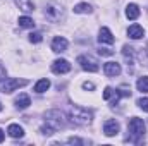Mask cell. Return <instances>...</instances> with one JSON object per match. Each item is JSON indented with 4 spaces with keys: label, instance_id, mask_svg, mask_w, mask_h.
<instances>
[{
    "label": "cell",
    "instance_id": "cell-1",
    "mask_svg": "<svg viewBox=\"0 0 148 146\" xmlns=\"http://www.w3.org/2000/svg\"><path fill=\"white\" fill-rule=\"evenodd\" d=\"M73 124L76 126H88L91 120H93V113L90 110L83 108V107H71L69 108V117H67Z\"/></svg>",
    "mask_w": 148,
    "mask_h": 146
},
{
    "label": "cell",
    "instance_id": "cell-2",
    "mask_svg": "<svg viewBox=\"0 0 148 146\" xmlns=\"http://www.w3.org/2000/svg\"><path fill=\"white\" fill-rule=\"evenodd\" d=\"M45 124H48L52 129H62L67 126V117L60 110H48L45 112Z\"/></svg>",
    "mask_w": 148,
    "mask_h": 146
},
{
    "label": "cell",
    "instance_id": "cell-3",
    "mask_svg": "<svg viewBox=\"0 0 148 146\" xmlns=\"http://www.w3.org/2000/svg\"><path fill=\"white\" fill-rule=\"evenodd\" d=\"M45 17L50 23H60L66 19V12L59 2H48L45 5Z\"/></svg>",
    "mask_w": 148,
    "mask_h": 146
},
{
    "label": "cell",
    "instance_id": "cell-4",
    "mask_svg": "<svg viewBox=\"0 0 148 146\" xmlns=\"http://www.w3.org/2000/svg\"><path fill=\"white\" fill-rule=\"evenodd\" d=\"M127 131H129V134H131V141L138 143L140 138L145 136V132H147V126H145L143 119H140V117H133V119L129 120V124H127Z\"/></svg>",
    "mask_w": 148,
    "mask_h": 146
},
{
    "label": "cell",
    "instance_id": "cell-5",
    "mask_svg": "<svg viewBox=\"0 0 148 146\" xmlns=\"http://www.w3.org/2000/svg\"><path fill=\"white\" fill-rule=\"evenodd\" d=\"M28 81L26 79H17V77H5L3 81H0V91L2 93H12L21 86H26Z\"/></svg>",
    "mask_w": 148,
    "mask_h": 146
},
{
    "label": "cell",
    "instance_id": "cell-6",
    "mask_svg": "<svg viewBox=\"0 0 148 146\" xmlns=\"http://www.w3.org/2000/svg\"><path fill=\"white\" fill-rule=\"evenodd\" d=\"M77 64L81 65L83 71H88V72H97L100 69L98 60L95 57H91V55H79L77 57Z\"/></svg>",
    "mask_w": 148,
    "mask_h": 146
},
{
    "label": "cell",
    "instance_id": "cell-7",
    "mask_svg": "<svg viewBox=\"0 0 148 146\" xmlns=\"http://www.w3.org/2000/svg\"><path fill=\"white\" fill-rule=\"evenodd\" d=\"M69 71H71V64H69L66 59H57V60H53V64H52V72L67 74Z\"/></svg>",
    "mask_w": 148,
    "mask_h": 146
},
{
    "label": "cell",
    "instance_id": "cell-8",
    "mask_svg": "<svg viewBox=\"0 0 148 146\" xmlns=\"http://www.w3.org/2000/svg\"><path fill=\"white\" fill-rule=\"evenodd\" d=\"M67 40L64 36H55L52 40V50L55 52V53H62V52H66L67 50Z\"/></svg>",
    "mask_w": 148,
    "mask_h": 146
},
{
    "label": "cell",
    "instance_id": "cell-9",
    "mask_svg": "<svg viewBox=\"0 0 148 146\" xmlns=\"http://www.w3.org/2000/svg\"><path fill=\"white\" fill-rule=\"evenodd\" d=\"M119 122L117 120H114V119H110V120H105V124H103V134L105 136H109V138H112V136H115L117 132H119Z\"/></svg>",
    "mask_w": 148,
    "mask_h": 146
},
{
    "label": "cell",
    "instance_id": "cell-10",
    "mask_svg": "<svg viewBox=\"0 0 148 146\" xmlns=\"http://www.w3.org/2000/svg\"><path fill=\"white\" fill-rule=\"evenodd\" d=\"M121 71H122L121 64H117V62H107V64H103V72L107 74V76H110V77L119 76Z\"/></svg>",
    "mask_w": 148,
    "mask_h": 146
},
{
    "label": "cell",
    "instance_id": "cell-11",
    "mask_svg": "<svg viewBox=\"0 0 148 146\" xmlns=\"http://www.w3.org/2000/svg\"><path fill=\"white\" fill-rule=\"evenodd\" d=\"M98 41L100 43H105V45H112L114 43V35L109 28H102L100 33H98Z\"/></svg>",
    "mask_w": 148,
    "mask_h": 146
},
{
    "label": "cell",
    "instance_id": "cell-12",
    "mask_svg": "<svg viewBox=\"0 0 148 146\" xmlns=\"http://www.w3.org/2000/svg\"><path fill=\"white\" fill-rule=\"evenodd\" d=\"M127 35H129V38H133V40H140V38H143L145 31H143V28L140 24H131L127 28Z\"/></svg>",
    "mask_w": 148,
    "mask_h": 146
},
{
    "label": "cell",
    "instance_id": "cell-13",
    "mask_svg": "<svg viewBox=\"0 0 148 146\" xmlns=\"http://www.w3.org/2000/svg\"><path fill=\"white\" fill-rule=\"evenodd\" d=\"M7 132H9V136H10V138H14V139H17V138H23V136H24V129H23L19 124H10V126H9V129H7Z\"/></svg>",
    "mask_w": 148,
    "mask_h": 146
},
{
    "label": "cell",
    "instance_id": "cell-14",
    "mask_svg": "<svg viewBox=\"0 0 148 146\" xmlns=\"http://www.w3.org/2000/svg\"><path fill=\"white\" fill-rule=\"evenodd\" d=\"M31 105V100H29V96L28 95H24V93H21L17 98H16V108H19V110H24V108H28Z\"/></svg>",
    "mask_w": 148,
    "mask_h": 146
},
{
    "label": "cell",
    "instance_id": "cell-15",
    "mask_svg": "<svg viewBox=\"0 0 148 146\" xmlns=\"http://www.w3.org/2000/svg\"><path fill=\"white\" fill-rule=\"evenodd\" d=\"M126 17L131 19V21L138 19V17H140V7H138L136 3H129V5L126 7Z\"/></svg>",
    "mask_w": 148,
    "mask_h": 146
},
{
    "label": "cell",
    "instance_id": "cell-16",
    "mask_svg": "<svg viewBox=\"0 0 148 146\" xmlns=\"http://www.w3.org/2000/svg\"><path fill=\"white\" fill-rule=\"evenodd\" d=\"M91 10H93L91 5L86 3V2H81V3H77V5H74V12H76V14H90Z\"/></svg>",
    "mask_w": 148,
    "mask_h": 146
},
{
    "label": "cell",
    "instance_id": "cell-17",
    "mask_svg": "<svg viewBox=\"0 0 148 146\" xmlns=\"http://www.w3.org/2000/svg\"><path fill=\"white\" fill-rule=\"evenodd\" d=\"M48 88H50V81L48 79H40L36 84H35V91L36 93H45Z\"/></svg>",
    "mask_w": 148,
    "mask_h": 146
},
{
    "label": "cell",
    "instance_id": "cell-18",
    "mask_svg": "<svg viewBox=\"0 0 148 146\" xmlns=\"http://www.w3.org/2000/svg\"><path fill=\"white\" fill-rule=\"evenodd\" d=\"M17 23H19L21 28H28V29H29V28H35V21H33L31 17H28V16H21Z\"/></svg>",
    "mask_w": 148,
    "mask_h": 146
},
{
    "label": "cell",
    "instance_id": "cell-19",
    "mask_svg": "<svg viewBox=\"0 0 148 146\" xmlns=\"http://www.w3.org/2000/svg\"><path fill=\"white\" fill-rule=\"evenodd\" d=\"M136 88H138V91H141V93H148V76H145V77H140V79H138Z\"/></svg>",
    "mask_w": 148,
    "mask_h": 146
},
{
    "label": "cell",
    "instance_id": "cell-20",
    "mask_svg": "<svg viewBox=\"0 0 148 146\" xmlns=\"http://www.w3.org/2000/svg\"><path fill=\"white\" fill-rule=\"evenodd\" d=\"M17 5H19V9H21V10H24V12H31V10L35 9L33 2H29V0H19V2H17Z\"/></svg>",
    "mask_w": 148,
    "mask_h": 146
},
{
    "label": "cell",
    "instance_id": "cell-21",
    "mask_svg": "<svg viewBox=\"0 0 148 146\" xmlns=\"http://www.w3.org/2000/svg\"><path fill=\"white\" fill-rule=\"evenodd\" d=\"M133 50H134L133 46H129V45H124V46H122V55H124L127 60H131V59H133V53H134Z\"/></svg>",
    "mask_w": 148,
    "mask_h": 146
},
{
    "label": "cell",
    "instance_id": "cell-22",
    "mask_svg": "<svg viewBox=\"0 0 148 146\" xmlns=\"http://www.w3.org/2000/svg\"><path fill=\"white\" fill-rule=\"evenodd\" d=\"M40 132H41L43 136H52V134L55 132V129H52L48 124H45V126H41V127H40Z\"/></svg>",
    "mask_w": 148,
    "mask_h": 146
},
{
    "label": "cell",
    "instance_id": "cell-23",
    "mask_svg": "<svg viewBox=\"0 0 148 146\" xmlns=\"http://www.w3.org/2000/svg\"><path fill=\"white\" fill-rule=\"evenodd\" d=\"M136 103H138V107H140L141 110L148 112V98H140V100H138Z\"/></svg>",
    "mask_w": 148,
    "mask_h": 146
},
{
    "label": "cell",
    "instance_id": "cell-24",
    "mask_svg": "<svg viewBox=\"0 0 148 146\" xmlns=\"http://www.w3.org/2000/svg\"><path fill=\"white\" fill-rule=\"evenodd\" d=\"M114 95H115V91L112 89L110 86H107V88H105V91H103V100H110Z\"/></svg>",
    "mask_w": 148,
    "mask_h": 146
},
{
    "label": "cell",
    "instance_id": "cell-25",
    "mask_svg": "<svg viewBox=\"0 0 148 146\" xmlns=\"http://www.w3.org/2000/svg\"><path fill=\"white\" fill-rule=\"evenodd\" d=\"M41 40H43L41 33H31V35H29V41H31V43H40Z\"/></svg>",
    "mask_w": 148,
    "mask_h": 146
},
{
    "label": "cell",
    "instance_id": "cell-26",
    "mask_svg": "<svg viewBox=\"0 0 148 146\" xmlns=\"http://www.w3.org/2000/svg\"><path fill=\"white\" fill-rule=\"evenodd\" d=\"M98 53H100L102 57H110V55H114V50H110V48H103V46H102V48L98 50Z\"/></svg>",
    "mask_w": 148,
    "mask_h": 146
},
{
    "label": "cell",
    "instance_id": "cell-27",
    "mask_svg": "<svg viewBox=\"0 0 148 146\" xmlns=\"http://www.w3.org/2000/svg\"><path fill=\"white\" fill-rule=\"evenodd\" d=\"M5 76H7V71H5V67L0 64V81H3V79H5Z\"/></svg>",
    "mask_w": 148,
    "mask_h": 146
},
{
    "label": "cell",
    "instance_id": "cell-28",
    "mask_svg": "<svg viewBox=\"0 0 148 146\" xmlns=\"http://www.w3.org/2000/svg\"><path fill=\"white\" fill-rule=\"evenodd\" d=\"M67 143H71V145H81L83 141H81V139H77V138H69V139H67Z\"/></svg>",
    "mask_w": 148,
    "mask_h": 146
},
{
    "label": "cell",
    "instance_id": "cell-29",
    "mask_svg": "<svg viewBox=\"0 0 148 146\" xmlns=\"http://www.w3.org/2000/svg\"><path fill=\"white\" fill-rule=\"evenodd\" d=\"M83 88L84 89H95V84L93 83H83Z\"/></svg>",
    "mask_w": 148,
    "mask_h": 146
},
{
    "label": "cell",
    "instance_id": "cell-30",
    "mask_svg": "<svg viewBox=\"0 0 148 146\" xmlns=\"http://www.w3.org/2000/svg\"><path fill=\"white\" fill-rule=\"evenodd\" d=\"M3 138H5V132H3V131H2V129H0V143H2V141H3Z\"/></svg>",
    "mask_w": 148,
    "mask_h": 146
},
{
    "label": "cell",
    "instance_id": "cell-31",
    "mask_svg": "<svg viewBox=\"0 0 148 146\" xmlns=\"http://www.w3.org/2000/svg\"><path fill=\"white\" fill-rule=\"evenodd\" d=\"M0 110H2V105H0Z\"/></svg>",
    "mask_w": 148,
    "mask_h": 146
}]
</instances>
